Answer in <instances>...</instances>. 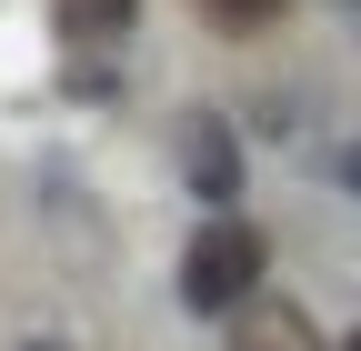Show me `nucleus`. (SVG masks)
Segmentation results:
<instances>
[{"label":"nucleus","instance_id":"7","mask_svg":"<svg viewBox=\"0 0 361 351\" xmlns=\"http://www.w3.org/2000/svg\"><path fill=\"white\" fill-rule=\"evenodd\" d=\"M30 351H71V341H30Z\"/></svg>","mask_w":361,"mask_h":351},{"label":"nucleus","instance_id":"8","mask_svg":"<svg viewBox=\"0 0 361 351\" xmlns=\"http://www.w3.org/2000/svg\"><path fill=\"white\" fill-rule=\"evenodd\" d=\"M341 351H361V331H351V341H341Z\"/></svg>","mask_w":361,"mask_h":351},{"label":"nucleus","instance_id":"3","mask_svg":"<svg viewBox=\"0 0 361 351\" xmlns=\"http://www.w3.org/2000/svg\"><path fill=\"white\" fill-rule=\"evenodd\" d=\"M231 351H322V331H311L291 301H241L231 312Z\"/></svg>","mask_w":361,"mask_h":351},{"label":"nucleus","instance_id":"4","mask_svg":"<svg viewBox=\"0 0 361 351\" xmlns=\"http://www.w3.org/2000/svg\"><path fill=\"white\" fill-rule=\"evenodd\" d=\"M191 11H201L211 30H231V40H251V30H271V20H281L291 0H191Z\"/></svg>","mask_w":361,"mask_h":351},{"label":"nucleus","instance_id":"1","mask_svg":"<svg viewBox=\"0 0 361 351\" xmlns=\"http://www.w3.org/2000/svg\"><path fill=\"white\" fill-rule=\"evenodd\" d=\"M261 271H271V241L241 211H221V221H201L191 251H180V301H191V312H241V301H261Z\"/></svg>","mask_w":361,"mask_h":351},{"label":"nucleus","instance_id":"5","mask_svg":"<svg viewBox=\"0 0 361 351\" xmlns=\"http://www.w3.org/2000/svg\"><path fill=\"white\" fill-rule=\"evenodd\" d=\"M130 11H141V0H61V30H80V40H121Z\"/></svg>","mask_w":361,"mask_h":351},{"label":"nucleus","instance_id":"2","mask_svg":"<svg viewBox=\"0 0 361 351\" xmlns=\"http://www.w3.org/2000/svg\"><path fill=\"white\" fill-rule=\"evenodd\" d=\"M180 181H191L211 211L241 201V130L221 121V111H191V121H180Z\"/></svg>","mask_w":361,"mask_h":351},{"label":"nucleus","instance_id":"6","mask_svg":"<svg viewBox=\"0 0 361 351\" xmlns=\"http://www.w3.org/2000/svg\"><path fill=\"white\" fill-rule=\"evenodd\" d=\"M331 181L361 201V130H351V141H331Z\"/></svg>","mask_w":361,"mask_h":351}]
</instances>
